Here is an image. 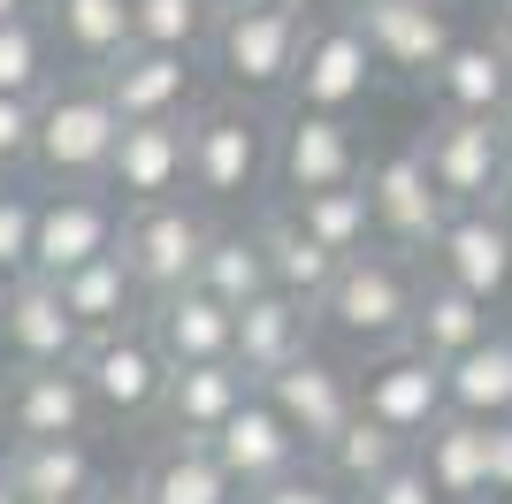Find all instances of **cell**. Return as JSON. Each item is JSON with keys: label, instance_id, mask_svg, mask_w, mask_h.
Masks as SVG:
<instances>
[{"label": "cell", "instance_id": "obj_1", "mask_svg": "<svg viewBox=\"0 0 512 504\" xmlns=\"http://www.w3.org/2000/svg\"><path fill=\"white\" fill-rule=\"evenodd\" d=\"M321 0H245L230 16H214L207 39V69L222 84V100L237 107H268L291 100V77H299V46L314 31Z\"/></svg>", "mask_w": 512, "mask_h": 504}, {"label": "cell", "instance_id": "obj_2", "mask_svg": "<svg viewBox=\"0 0 512 504\" xmlns=\"http://www.w3.org/2000/svg\"><path fill=\"white\" fill-rule=\"evenodd\" d=\"M413 306H421V260L375 245V252L337 268V283L314 306V329H329L344 352L375 359V352H398L413 336Z\"/></svg>", "mask_w": 512, "mask_h": 504}, {"label": "cell", "instance_id": "obj_3", "mask_svg": "<svg viewBox=\"0 0 512 504\" xmlns=\"http://www.w3.org/2000/svg\"><path fill=\"white\" fill-rule=\"evenodd\" d=\"M115 138H123V115L107 107L100 77H62L39 100V146H31L39 191H100Z\"/></svg>", "mask_w": 512, "mask_h": 504}, {"label": "cell", "instance_id": "obj_4", "mask_svg": "<svg viewBox=\"0 0 512 504\" xmlns=\"http://www.w3.org/2000/svg\"><path fill=\"white\" fill-rule=\"evenodd\" d=\"M184 138H192V184H184L192 207H237V199H253V191L268 184V168H276V130H268L260 107L199 100Z\"/></svg>", "mask_w": 512, "mask_h": 504}, {"label": "cell", "instance_id": "obj_5", "mask_svg": "<svg viewBox=\"0 0 512 504\" xmlns=\"http://www.w3.org/2000/svg\"><path fill=\"white\" fill-rule=\"evenodd\" d=\"M375 54H367V31L352 23V8H314V31L299 46V77H291V115H337L352 123L367 100H375Z\"/></svg>", "mask_w": 512, "mask_h": 504}, {"label": "cell", "instance_id": "obj_6", "mask_svg": "<svg viewBox=\"0 0 512 504\" xmlns=\"http://www.w3.org/2000/svg\"><path fill=\"white\" fill-rule=\"evenodd\" d=\"M207 207H192V199H161V207H130L123 214V237H115V252H123V268L130 283L153 298H169V291H192V275L199 260H207Z\"/></svg>", "mask_w": 512, "mask_h": 504}, {"label": "cell", "instance_id": "obj_7", "mask_svg": "<svg viewBox=\"0 0 512 504\" xmlns=\"http://www.w3.org/2000/svg\"><path fill=\"white\" fill-rule=\"evenodd\" d=\"M352 23L367 31V54L383 77H413L428 84L451 62V46L467 39V8L459 0H375V8H352Z\"/></svg>", "mask_w": 512, "mask_h": 504}, {"label": "cell", "instance_id": "obj_8", "mask_svg": "<svg viewBox=\"0 0 512 504\" xmlns=\"http://www.w3.org/2000/svg\"><path fill=\"white\" fill-rule=\"evenodd\" d=\"M367 207H375V245L406 252V260H428V245H436V230L451 222L444 191L428 184V161L421 146H390L367 161Z\"/></svg>", "mask_w": 512, "mask_h": 504}, {"label": "cell", "instance_id": "obj_9", "mask_svg": "<svg viewBox=\"0 0 512 504\" xmlns=\"http://www.w3.org/2000/svg\"><path fill=\"white\" fill-rule=\"evenodd\" d=\"M260 398L276 405V420L306 443V459H321V451L360 420V367H344V359H329V352H306L299 367H283L276 382H260Z\"/></svg>", "mask_w": 512, "mask_h": 504}, {"label": "cell", "instance_id": "obj_10", "mask_svg": "<svg viewBox=\"0 0 512 504\" xmlns=\"http://www.w3.org/2000/svg\"><path fill=\"white\" fill-rule=\"evenodd\" d=\"M428 161V184L444 191V207H497L512 184V153L497 138V123H459V115H436V123L413 138Z\"/></svg>", "mask_w": 512, "mask_h": 504}, {"label": "cell", "instance_id": "obj_11", "mask_svg": "<svg viewBox=\"0 0 512 504\" xmlns=\"http://www.w3.org/2000/svg\"><path fill=\"white\" fill-rule=\"evenodd\" d=\"M276 191L283 207L291 199H321V191H352L367 176V146L360 123H337V115H283L276 130Z\"/></svg>", "mask_w": 512, "mask_h": 504}, {"label": "cell", "instance_id": "obj_12", "mask_svg": "<svg viewBox=\"0 0 512 504\" xmlns=\"http://www.w3.org/2000/svg\"><path fill=\"white\" fill-rule=\"evenodd\" d=\"M428 275H444L451 291H467L474 306H505L512 298V230H505V214L497 207H459L436 230V245H428V260H421Z\"/></svg>", "mask_w": 512, "mask_h": 504}, {"label": "cell", "instance_id": "obj_13", "mask_svg": "<svg viewBox=\"0 0 512 504\" xmlns=\"http://www.w3.org/2000/svg\"><path fill=\"white\" fill-rule=\"evenodd\" d=\"M77 375H85V398L100 420H153L161 413V390H169V359L153 352L146 321H138L123 336H92Z\"/></svg>", "mask_w": 512, "mask_h": 504}, {"label": "cell", "instance_id": "obj_14", "mask_svg": "<svg viewBox=\"0 0 512 504\" xmlns=\"http://www.w3.org/2000/svg\"><path fill=\"white\" fill-rule=\"evenodd\" d=\"M444 413H451V398H444V367H436V359H421L413 344H398V352H375V359L360 367V420L390 428L398 443H421Z\"/></svg>", "mask_w": 512, "mask_h": 504}, {"label": "cell", "instance_id": "obj_15", "mask_svg": "<svg viewBox=\"0 0 512 504\" xmlns=\"http://www.w3.org/2000/svg\"><path fill=\"white\" fill-rule=\"evenodd\" d=\"M92 398L77 367H8L0 375V436L8 443H69L92 436Z\"/></svg>", "mask_w": 512, "mask_h": 504}, {"label": "cell", "instance_id": "obj_16", "mask_svg": "<svg viewBox=\"0 0 512 504\" xmlns=\"http://www.w3.org/2000/svg\"><path fill=\"white\" fill-rule=\"evenodd\" d=\"M123 237V207L107 191H39V245H31V275L62 283V275L107 260Z\"/></svg>", "mask_w": 512, "mask_h": 504}, {"label": "cell", "instance_id": "obj_17", "mask_svg": "<svg viewBox=\"0 0 512 504\" xmlns=\"http://www.w3.org/2000/svg\"><path fill=\"white\" fill-rule=\"evenodd\" d=\"M100 92L123 123H192L199 115V54L130 46L100 69Z\"/></svg>", "mask_w": 512, "mask_h": 504}, {"label": "cell", "instance_id": "obj_18", "mask_svg": "<svg viewBox=\"0 0 512 504\" xmlns=\"http://www.w3.org/2000/svg\"><path fill=\"white\" fill-rule=\"evenodd\" d=\"M184 184H192V138H184V123H123V138L107 153V176H100L107 199L130 214V207L184 199Z\"/></svg>", "mask_w": 512, "mask_h": 504}, {"label": "cell", "instance_id": "obj_19", "mask_svg": "<svg viewBox=\"0 0 512 504\" xmlns=\"http://www.w3.org/2000/svg\"><path fill=\"white\" fill-rule=\"evenodd\" d=\"M207 451H214V466H222V474L237 482V497H260V489L291 482L299 466H314V459H306V443L276 420V405L260 398V390L230 413V428H222Z\"/></svg>", "mask_w": 512, "mask_h": 504}, {"label": "cell", "instance_id": "obj_20", "mask_svg": "<svg viewBox=\"0 0 512 504\" xmlns=\"http://www.w3.org/2000/svg\"><path fill=\"white\" fill-rule=\"evenodd\" d=\"M314 352V314L306 306H291L283 291L253 298V306H237V329H230V367L245 382H276L283 367H299V359Z\"/></svg>", "mask_w": 512, "mask_h": 504}, {"label": "cell", "instance_id": "obj_21", "mask_svg": "<svg viewBox=\"0 0 512 504\" xmlns=\"http://www.w3.org/2000/svg\"><path fill=\"white\" fill-rule=\"evenodd\" d=\"M436 115H459V123H497L512 100V54L497 31H467L451 46V62L436 69Z\"/></svg>", "mask_w": 512, "mask_h": 504}, {"label": "cell", "instance_id": "obj_22", "mask_svg": "<svg viewBox=\"0 0 512 504\" xmlns=\"http://www.w3.org/2000/svg\"><path fill=\"white\" fill-rule=\"evenodd\" d=\"M0 352H8V367H77V359H85V329L69 321V306H62L54 283L23 275L16 306L0 321Z\"/></svg>", "mask_w": 512, "mask_h": 504}, {"label": "cell", "instance_id": "obj_23", "mask_svg": "<svg viewBox=\"0 0 512 504\" xmlns=\"http://www.w3.org/2000/svg\"><path fill=\"white\" fill-rule=\"evenodd\" d=\"M230 329H237V314L214 306L199 283L146 306V336H153V352L169 359V375L176 367H222V359H230Z\"/></svg>", "mask_w": 512, "mask_h": 504}, {"label": "cell", "instance_id": "obj_24", "mask_svg": "<svg viewBox=\"0 0 512 504\" xmlns=\"http://www.w3.org/2000/svg\"><path fill=\"white\" fill-rule=\"evenodd\" d=\"M0 474H8V489H16L23 504H92L107 489V474H100V459H92L85 436H69V443H8Z\"/></svg>", "mask_w": 512, "mask_h": 504}, {"label": "cell", "instance_id": "obj_25", "mask_svg": "<svg viewBox=\"0 0 512 504\" xmlns=\"http://www.w3.org/2000/svg\"><path fill=\"white\" fill-rule=\"evenodd\" d=\"M245 398H253V382L237 375L230 359H222V367H176L153 420H161L176 443H214L222 428H230V413H237Z\"/></svg>", "mask_w": 512, "mask_h": 504}, {"label": "cell", "instance_id": "obj_26", "mask_svg": "<svg viewBox=\"0 0 512 504\" xmlns=\"http://www.w3.org/2000/svg\"><path fill=\"white\" fill-rule=\"evenodd\" d=\"M39 23L69 77H100L115 54H130V0H46Z\"/></svg>", "mask_w": 512, "mask_h": 504}, {"label": "cell", "instance_id": "obj_27", "mask_svg": "<svg viewBox=\"0 0 512 504\" xmlns=\"http://www.w3.org/2000/svg\"><path fill=\"white\" fill-rule=\"evenodd\" d=\"M413 466H421V482L436 489V504H490V436H482L474 420L444 413L413 443Z\"/></svg>", "mask_w": 512, "mask_h": 504}, {"label": "cell", "instance_id": "obj_28", "mask_svg": "<svg viewBox=\"0 0 512 504\" xmlns=\"http://www.w3.org/2000/svg\"><path fill=\"white\" fill-rule=\"evenodd\" d=\"M490 329H497L490 306H474L467 291H451L444 275H428V268H421V306H413V336H406L413 352L436 359V367H459V359H467Z\"/></svg>", "mask_w": 512, "mask_h": 504}, {"label": "cell", "instance_id": "obj_29", "mask_svg": "<svg viewBox=\"0 0 512 504\" xmlns=\"http://www.w3.org/2000/svg\"><path fill=\"white\" fill-rule=\"evenodd\" d=\"M54 291H62L69 321L85 329V344H92V336H123V329H138V321H146V291L130 283L123 252H107V260H92V268L62 275Z\"/></svg>", "mask_w": 512, "mask_h": 504}, {"label": "cell", "instance_id": "obj_30", "mask_svg": "<svg viewBox=\"0 0 512 504\" xmlns=\"http://www.w3.org/2000/svg\"><path fill=\"white\" fill-rule=\"evenodd\" d=\"M444 398H451V413L474 420V428L512 420V321H497L459 367H444Z\"/></svg>", "mask_w": 512, "mask_h": 504}, {"label": "cell", "instance_id": "obj_31", "mask_svg": "<svg viewBox=\"0 0 512 504\" xmlns=\"http://www.w3.org/2000/svg\"><path fill=\"white\" fill-rule=\"evenodd\" d=\"M260 252H268V283H276L291 306H306V314H314L321 291L337 283V260H329V252H321V245H314V237H306L283 207L260 214Z\"/></svg>", "mask_w": 512, "mask_h": 504}, {"label": "cell", "instance_id": "obj_32", "mask_svg": "<svg viewBox=\"0 0 512 504\" xmlns=\"http://www.w3.org/2000/svg\"><path fill=\"white\" fill-rule=\"evenodd\" d=\"M138 489H146V504H245V497H237V482L214 466L207 443H176V436L146 459Z\"/></svg>", "mask_w": 512, "mask_h": 504}, {"label": "cell", "instance_id": "obj_33", "mask_svg": "<svg viewBox=\"0 0 512 504\" xmlns=\"http://www.w3.org/2000/svg\"><path fill=\"white\" fill-rule=\"evenodd\" d=\"M406 459H413V443H398L390 428H375V420H352V428H344V436L329 443L314 466H321V474H329V482H337L352 504H360L367 489H383Z\"/></svg>", "mask_w": 512, "mask_h": 504}, {"label": "cell", "instance_id": "obj_34", "mask_svg": "<svg viewBox=\"0 0 512 504\" xmlns=\"http://www.w3.org/2000/svg\"><path fill=\"white\" fill-rule=\"evenodd\" d=\"M199 291L214 298V306H253V298H268L276 283H268V252H260V230H214L207 237V260H199L192 275Z\"/></svg>", "mask_w": 512, "mask_h": 504}, {"label": "cell", "instance_id": "obj_35", "mask_svg": "<svg viewBox=\"0 0 512 504\" xmlns=\"http://www.w3.org/2000/svg\"><path fill=\"white\" fill-rule=\"evenodd\" d=\"M283 214H291V222L337 260V268H344V260H360V252H375V207H367V184L321 191V199H291Z\"/></svg>", "mask_w": 512, "mask_h": 504}, {"label": "cell", "instance_id": "obj_36", "mask_svg": "<svg viewBox=\"0 0 512 504\" xmlns=\"http://www.w3.org/2000/svg\"><path fill=\"white\" fill-rule=\"evenodd\" d=\"M62 77L69 69H62V54H54V39H46L39 16L0 23V100H46Z\"/></svg>", "mask_w": 512, "mask_h": 504}, {"label": "cell", "instance_id": "obj_37", "mask_svg": "<svg viewBox=\"0 0 512 504\" xmlns=\"http://www.w3.org/2000/svg\"><path fill=\"white\" fill-rule=\"evenodd\" d=\"M214 16L207 0H130V46H161V54H207Z\"/></svg>", "mask_w": 512, "mask_h": 504}, {"label": "cell", "instance_id": "obj_38", "mask_svg": "<svg viewBox=\"0 0 512 504\" xmlns=\"http://www.w3.org/2000/svg\"><path fill=\"white\" fill-rule=\"evenodd\" d=\"M31 245H39V191L31 184H0V275H31Z\"/></svg>", "mask_w": 512, "mask_h": 504}, {"label": "cell", "instance_id": "obj_39", "mask_svg": "<svg viewBox=\"0 0 512 504\" xmlns=\"http://www.w3.org/2000/svg\"><path fill=\"white\" fill-rule=\"evenodd\" d=\"M31 146H39V100H0V176L31 168Z\"/></svg>", "mask_w": 512, "mask_h": 504}, {"label": "cell", "instance_id": "obj_40", "mask_svg": "<svg viewBox=\"0 0 512 504\" xmlns=\"http://www.w3.org/2000/svg\"><path fill=\"white\" fill-rule=\"evenodd\" d=\"M245 504H352V497H344V489L329 482V474H321V466H299V474H291V482H276V489H260V497H245Z\"/></svg>", "mask_w": 512, "mask_h": 504}, {"label": "cell", "instance_id": "obj_41", "mask_svg": "<svg viewBox=\"0 0 512 504\" xmlns=\"http://www.w3.org/2000/svg\"><path fill=\"white\" fill-rule=\"evenodd\" d=\"M360 504H436V489H428V482H421V466L406 459V466H398V474H390L383 489H367Z\"/></svg>", "mask_w": 512, "mask_h": 504}, {"label": "cell", "instance_id": "obj_42", "mask_svg": "<svg viewBox=\"0 0 512 504\" xmlns=\"http://www.w3.org/2000/svg\"><path fill=\"white\" fill-rule=\"evenodd\" d=\"M482 436H490V504H497V497H512V420H497Z\"/></svg>", "mask_w": 512, "mask_h": 504}, {"label": "cell", "instance_id": "obj_43", "mask_svg": "<svg viewBox=\"0 0 512 504\" xmlns=\"http://www.w3.org/2000/svg\"><path fill=\"white\" fill-rule=\"evenodd\" d=\"M92 504H146V489H138V482H107Z\"/></svg>", "mask_w": 512, "mask_h": 504}, {"label": "cell", "instance_id": "obj_44", "mask_svg": "<svg viewBox=\"0 0 512 504\" xmlns=\"http://www.w3.org/2000/svg\"><path fill=\"white\" fill-rule=\"evenodd\" d=\"M46 0H0V23H16V16H39Z\"/></svg>", "mask_w": 512, "mask_h": 504}, {"label": "cell", "instance_id": "obj_45", "mask_svg": "<svg viewBox=\"0 0 512 504\" xmlns=\"http://www.w3.org/2000/svg\"><path fill=\"white\" fill-rule=\"evenodd\" d=\"M8 306H16V275H0V321H8Z\"/></svg>", "mask_w": 512, "mask_h": 504}, {"label": "cell", "instance_id": "obj_46", "mask_svg": "<svg viewBox=\"0 0 512 504\" xmlns=\"http://www.w3.org/2000/svg\"><path fill=\"white\" fill-rule=\"evenodd\" d=\"M497 138H505V153H512V100H505V115H497Z\"/></svg>", "mask_w": 512, "mask_h": 504}, {"label": "cell", "instance_id": "obj_47", "mask_svg": "<svg viewBox=\"0 0 512 504\" xmlns=\"http://www.w3.org/2000/svg\"><path fill=\"white\" fill-rule=\"evenodd\" d=\"M497 39H505V54H512V0H505V23H497Z\"/></svg>", "mask_w": 512, "mask_h": 504}, {"label": "cell", "instance_id": "obj_48", "mask_svg": "<svg viewBox=\"0 0 512 504\" xmlns=\"http://www.w3.org/2000/svg\"><path fill=\"white\" fill-rule=\"evenodd\" d=\"M230 8H245V0H207V16H230Z\"/></svg>", "mask_w": 512, "mask_h": 504}, {"label": "cell", "instance_id": "obj_49", "mask_svg": "<svg viewBox=\"0 0 512 504\" xmlns=\"http://www.w3.org/2000/svg\"><path fill=\"white\" fill-rule=\"evenodd\" d=\"M497 214H505V230H512V184H505V199H497Z\"/></svg>", "mask_w": 512, "mask_h": 504}, {"label": "cell", "instance_id": "obj_50", "mask_svg": "<svg viewBox=\"0 0 512 504\" xmlns=\"http://www.w3.org/2000/svg\"><path fill=\"white\" fill-rule=\"evenodd\" d=\"M0 504H23V497H16V489H8V474H0Z\"/></svg>", "mask_w": 512, "mask_h": 504}, {"label": "cell", "instance_id": "obj_51", "mask_svg": "<svg viewBox=\"0 0 512 504\" xmlns=\"http://www.w3.org/2000/svg\"><path fill=\"white\" fill-rule=\"evenodd\" d=\"M337 8H375V0H337Z\"/></svg>", "mask_w": 512, "mask_h": 504}, {"label": "cell", "instance_id": "obj_52", "mask_svg": "<svg viewBox=\"0 0 512 504\" xmlns=\"http://www.w3.org/2000/svg\"><path fill=\"white\" fill-rule=\"evenodd\" d=\"M0 459H8V436H0Z\"/></svg>", "mask_w": 512, "mask_h": 504}, {"label": "cell", "instance_id": "obj_53", "mask_svg": "<svg viewBox=\"0 0 512 504\" xmlns=\"http://www.w3.org/2000/svg\"><path fill=\"white\" fill-rule=\"evenodd\" d=\"M497 504H512V497H497Z\"/></svg>", "mask_w": 512, "mask_h": 504}, {"label": "cell", "instance_id": "obj_54", "mask_svg": "<svg viewBox=\"0 0 512 504\" xmlns=\"http://www.w3.org/2000/svg\"><path fill=\"white\" fill-rule=\"evenodd\" d=\"M0 184H8V176H0Z\"/></svg>", "mask_w": 512, "mask_h": 504}]
</instances>
